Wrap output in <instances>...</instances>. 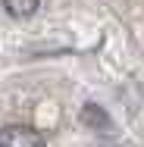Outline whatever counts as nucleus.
Listing matches in <instances>:
<instances>
[{"mask_svg":"<svg viewBox=\"0 0 144 147\" xmlns=\"http://www.w3.org/2000/svg\"><path fill=\"white\" fill-rule=\"evenodd\" d=\"M0 147H47L44 135L31 125H6L0 128Z\"/></svg>","mask_w":144,"mask_h":147,"instance_id":"1","label":"nucleus"},{"mask_svg":"<svg viewBox=\"0 0 144 147\" xmlns=\"http://www.w3.org/2000/svg\"><path fill=\"white\" fill-rule=\"evenodd\" d=\"M0 3H3V9L13 19H28L31 13L41 6V0H0Z\"/></svg>","mask_w":144,"mask_h":147,"instance_id":"2","label":"nucleus"},{"mask_svg":"<svg viewBox=\"0 0 144 147\" xmlns=\"http://www.w3.org/2000/svg\"><path fill=\"white\" fill-rule=\"evenodd\" d=\"M82 122L85 125H94L97 131H103V128H110V116L97 107V103H88L85 110H82Z\"/></svg>","mask_w":144,"mask_h":147,"instance_id":"3","label":"nucleus"}]
</instances>
